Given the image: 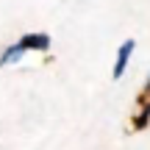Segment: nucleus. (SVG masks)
<instances>
[{
	"label": "nucleus",
	"instance_id": "obj_4",
	"mask_svg": "<svg viewBox=\"0 0 150 150\" xmlns=\"http://www.w3.org/2000/svg\"><path fill=\"white\" fill-rule=\"evenodd\" d=\"M142 95L150 97V70H147V78H145V86H142Z\"/></svg>",
	"mask_w": 150,
	"mask_h": 150
},
{
	"label": "nucleus",
	"instance_id": "obj_2",
	"mask_svg": "<svg viewBox=\"0 0 150 150\" xmlns=\"http://www.w3.org/2000/svg\"><path fill=\"white\" fill-rule=\"evenodd\" d=\"M134 53H136V42H134V39H125V42L117 47L114 67H111V75H114V78H122V75H125V70H128V64H131V59H134Z\"/></svg>",
	"mask_w": 150,
	"mask_h": 150
},
{
	"label": "nucleus",
	"instance_id": "obj_3",
	"mask_svg": "<svg viewBox=\"0 0 150 150\" xmlns=\"http://www.w3.org/2000/svg\"><path fill=\"white\" fill-rule=\"evenodd\" d=\"M25 56H31V53H28L20 42H11V45H6V47L0 50V67H17V64L25 61Z\"/></svg>",
	"mask_w": 150,
	"mask_h": 150
},
{
	"label": "nucleus",
	"instance_id": "obj_1",
	"mask_svg": "<svg viewBox=\"0 0 150 150\" xmlns=\"http://www.w3.org/2000/svg\"><path fill=\"white\" fill-rule=\"evenodd\" d=\"M17 42L28 50V53H50L53 50V36L45 31H31V33H22Z\"/></svg>",
	"mask_w": 150,
	"mask_h": 150
}]
</instances>
